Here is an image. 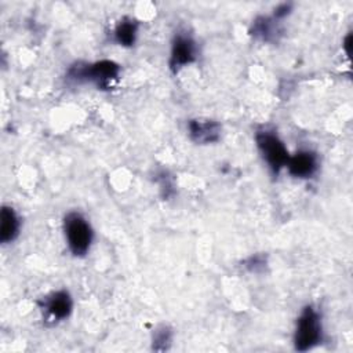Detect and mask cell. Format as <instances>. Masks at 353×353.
Listing matches in <instances>:
<instances>
[{
  "label": "cell",
  "mask_w": 353,
  "mask_h": 353,
  "mask_svg": "<svg viewBox=\"0 0 353 353\" xmlns=\"http://www.w3.org/2000/svg\"><path fill=\"white\" fill-rule=\"evenodd\" d=\"M255 142L270 171L273 174H279L280 170L285 167L290 157L284 142L273 130L269 128L258 130L255 132Z\"/></svg>",
  "instance_id": "4"
},
{
  "label": "cell",
  "mask_w": 353,
  "mask_h": 353,
  "mask_svg": "<svg viewBox=\"0 0 353 353\" xmlns=\"http://www.w3.org/2000/svg\"><path fill=\"white\" fill-rule=\"evenodd\" d=\"M40 307L44 312L46 320L58 323L70 316L73 309V301L66 290H59L47 295L40 302Z\"/></svg>",
  "instance_id": "5"
},
{
  "label": "cell",
  "mask_w": 353,
  "mask_h": 353,
  "mask_svg": "<svg viewBox=\"0 0 353 353\" xmlns=\"http://www.w3.org/2000/svg\"><path fill=\"white\" fill-rule=\"evenodd\" d=\"M291 11V4H287V3H283L280 4L276 10H274V14H273V18H276L277 21L279 19H283L284 17H287Z\"/></svg>",
  "instance_id": "13"
},
{
  "label": "cell",
  "mask_w": 353,
  "mask_h": 353,
  "mask_svg": "<svg viewBox=\"0 0 353 353\" xmlns=\"http://www.w3.org/2000/svg\"><path fill=\"white\" fill-rule=\"evenodd\" d=\"M189 137L193 142L200 145L214 143L221 138V125L210 119H193L188 123Z\"/></svg>",
  "instance_id": "8"
},
{
  "label": "cell",
  "mask_w": 353,
  "mask_h": 353,
  "mask_svg": "<svg viewBox=\"0 0 353 353\" xmlns=\"http://www.w3.org/2000/svg\"><path fill=\"white\" fill-rule=\"evenodd\" d=\"M21 222L14 208L4 205L0 214V241L7 244L17 239L19 234Z\"/></svg>",
  "instance_id": "9"
},
{
  "label": "cell",
  "mask_w": 353,
  "mask_h": 353,
  "mask_svg": "<svg viewBox=\"0 0 353 353\" xmlns=\"http://www.w3.org/2000/svg\"><path fill=\"white\" fill-rule=\"evenodd\" d=\"M197 55L196 41L186 33H178L171 46L170 68L172 72H178L181 68L194 62Z\"/></svg>",
  "instance_id": "6"
},
{
  "label": "cell",
  "mask_w": 353,
  "mask_h": 353,
  "mask_svg": "<svg viewBox=\"0 0 353 353\" xmlns=\"http://www.w3.org/2000/svg\"><path fill=\"white\" fill-rule=\"evenodd\" d=\"M63 232L69 251L74 256H84L94 239L90 222L80 212L72 211L63 218Z\"/></svg>",
  "instance_id": "2"
},
{
  "label": "cell",
  "mask_w": 353,
  "mask_h": 353,
  "mask_svg": "<svg viewBox=\"0 0 353 353\" xmlns=\"http://www.w3.org/2000/svg\"><path fill=\"white\" fill-rule=\"evenodd\" d=\"M277 19L269 18V17H259L254 21L251 28V34L256 39H261L263 41H270L276 39V34L279 33L277 28Z\"/></svg>",
  "instance_id": "11"
},
{
  "label": "cell",
  "mask_w": 353,
  "mask_h": 353,
  "mask_svg": "<svg viewBox=\"0 0 353 353\" xmlns=\"http://www.w3.org/2000/svg\"><path fill=\"white\" fill-rule=\"evenodd\" d=\"M120 66L109 59L92 63H76L68 70V79L77 83H94L101 90H109L119 80Z\"/></svg>",
  "instance_id": "1"
},
{
  "label": "cell",
  "mask_w": 353,
  "mask_h": 353,
  "mask_svg": "<svg viewBox=\"0 0 353 353\" xmlns=\"http://www.w3.org/2000/svg\"><path fill=\"white\" fill-rule=\"evenodd\" d=\"M171 342V331L167 327H161L154 332L153 347L156 350H165Z\"/></svg>",
  "instance_id": "12"
},
{
  "label": "cell",
  "mask_w": 353,
  "mask_h": 353,
  "mask_svg": "<svg viewBox=\"0 0 353 353\" xmlns=\"http://www.w3.org/2000/svg\"><path fill=\"white\" fill-rule=\"evenodd\" d=\"M323 339V325L319 312L313 306H306L301 312L295 334H294V346L299 352H306L317 346Z\"/></svg>",
  "instance_id": "3"
},
{
  "label": "cell",
  "mask_w": 353,
  "mask_h": 353,
  "mask_svg": "<svg viewBox=\"0 0 353 353\" xmlns=\"http://www.w3.org/2000/svg\"><path fill=\"white\" fill-rule=\"evenodd\" d=\"M285 167L292 176L306 179L312 178L317 172L319 160L310 150H298L295 154H290Z\"/></svg>",
  "instance_id": "7"
},
{
  "label": "cell",
  "mask_w": 353,
  "mask_h": 353,
  "mask_svg": "<svg viewBox=\"0 0 353 353\" xmlns=\"http://www.w3.org/2000/svg\"><path fill=\"white\" fill-rule=\"evenodd\" d=\"M138 34V22L132 18H123L114 28L113 36L117 44L123 47L134 46Z\"/></svg>",
  "instance_id": "10"
}]
</instances>
